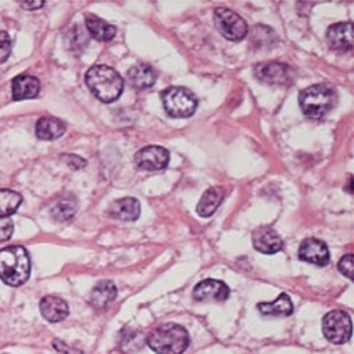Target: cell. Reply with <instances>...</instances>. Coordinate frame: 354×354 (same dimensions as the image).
<instances>
[{
  "label": "cell",
  "mask_w": 354,
  "mask_h": 354,
  "mask_svg": "<svg viewBox=\"0 0 354 354\" xmlns=\"http://www.w3.org/2000/svg\"><path fill=\"white\" fill-rule=\"evenodd\" d=\"M116 286L111 281L100 282L91 292V305L95 309L105 310L116 299Z\"/></svg>",
  "instance_id": "obj_18"
},
{
  "label": "cell",
  "mask_w": 354,
  "mask_h": 354,
  "mask_svg": "<svg viewBox=\"0 0 354 354\" xmlns=\"http://www.w3.org/2000/svg\"><path fill=\"white\" fill-rule=\"evenodd\" d=\"M255 75L259 81L270 85H289L293 82V73L290 67L277 62L257 66Z\"/></svg>",
  "instance_id": "obj_8"
},
{
  "label": "cell",
  "mask_w": 354,
  "mask_h": 354,
  "mask_svg": "<svg viewBox=\"0 0 354 354\" xmlns=\"http://www.w3.org/2000/svg\"><path fill=\"white\" fill-rule=\"evenodd\" d=\"M189 344L187 330L176 323L162 324L147 337V346L158 354H183Z\"/></svg>",
  "instance_id": "obj_3"
},
{
  "label": "cell",
  "mask_w": 354,
  "mask_h": 354,
  "mask_svg": "<svg viewBox=\"0 0 354 354\" xmlns=\"http://www.w3.org/2000/svg\"><path fill=\"white\" fill-rule=\"evenodd\" d=\"M12 91L15 101L36 98L40 91V81L32 75H19L12 82Z\"/></svg>",
  "instance_id": "obj_14"
},
{
  "label": "cell",
  "mask_w": 354,
  "mask_h": 354,
  "mask_svg": "<svg viewBox=\"0 0 354 354\" xmlns=\"http://www.w3.org/2000/svg\"><path fill=\"white\" fill-rule=\"evenodd\" d=\"M77 212V204L74 200H62L57 201L54 204V207L51 209V214L57 221H68L74 217Z\"/></svg>",
  "instance_id": "obj_24"
},
{
  "label": "cell",
  "mask_w": 354,
  "mask_h": 354,
  "mask_svg": "<svg viewBox=\"0 0 354 354\" xmlns=\"http://www.w3.org/2000/svg\"><path fill=\"white\" fill-rule=\"evenodd\" d=\"M328 43L332 48L339 51H347L353 48L354 35H353V23H337L328 28L326 33Z\"/></svg>",
  "instance_id": "obj_13"
},
{
  "label": "cell",
  "mask_w": 354,
  "mask_h": 354,
  "mask_svg": "<svg viewBox=\"0 0 354 354\" xmlns=\"http://www.w3.org/2000/svg\"><path fill=\"white\" fill-rule=\"evenodd\" d=\"M258 310L263 316H290L293 313V305L286 293H281L274 302L258 304Z\"/></svg>",
  "instance_id": "obj_21"
},
{
  "label": "cell",
  "mask_w": 354,
  "mask_h": 354,
  "mask_svg": "<svg viewBox=\"0 0 354 354\" xmlns=\"http://www.w3.org/2000/svg\"><path fill=\"white\" fill-rule=\"evenodd\" d=\"M128 80L138 90H146L156 82V73L151 66L140 63L128 71Z\"/></svg>",
  "instance_id": "obj_20"
},
{
  "label": "cell",
  "mask_w": 354,
  "mask_h": 354,
  "mask_svg": "<svg viewBox=\"0 0 354 354\" xmlns=\"http://www.w3.org/2000/svg\"><path fill=\"white\" fill-rule=\"evenodd\" d=\"M339 270L340 272L347 277L350 281H353V271H354V261L353 255H344L339 262Z\"/></svg>",
  "instance_id": "obj_27"
},
{
  "label": "cell",
  "mask_w": 354,
  "mask_h": 354,
  "mask_svg": "<svg viewBox=\"0 0 354 354\" xmlns=\"http://www.w3.org/2000/svg\"><path fill=\"white\" fill-rule=\"evenodd\" d=\"M66 132V124H63L60 120L51 116H46L39 120L36 125V135L39 139L43 140H54L62 138Z\"/></svg>",
  "instance_id": "obj_19"
},
{
  "label": "cell",
  "mask_w": 354,
  "mask_h": 354,
  "mask_svg": "<svg viewBox=\"0 0 354 354\" xmlns=\"http://www.w3.org/2000/svg\"><path fill=\"white\" fill-rule=\"evenodd\" d=\"M21 196L13 190H0V217L12 216L21 204Z\"/></svg>",
  "instance_id": "obj_23"
},
{
  "label": "cell",
  "mask_w": 354,
  "mask_h": 354,
  "mask_svg": "<svg viewBox=\"0 0 354 354\" xmlns=\"http://www.w3.org/2000/svg\"><path fill=\"white\" fill-rule=\"evenodd\" d=\"M109 214L122 221H135L140 216V204L133 197H125L112 203Z\"/></svg>",
  "instance_id": "obj_16"
},
{
  "label": "cell",
  "mask_w": 354,
  "mask_h": 354,
  "mask_svg": "<svg viewBox=\"0 0 354 354\" xmlns=\"http://www.w3.org/2000/svg\"><path fill=\"white\" fill-rule=\"evenodd\" d=\"M12 53V40L6 32H0V64L5 63Z\"/></svg>",
  "instance_id": "obj_25"
},
{
  "label": "cell",
  "mask_w": 354,
  "mask_h": 354,
  "mask_svg": "<svg viewBox=\"0 0 354 354\" xmlns=\"http://www.w3.org/2000/svg\"><path fill=\"white\" fill-rule=\"evenodd\" d=\"M252 244L262 254H277L283 248L281 235L271 227L257 228L252 234Z\"/></svg>",
  "instance_id": "obj_12"
},
{
  "label": "cell",
  "mask_w": 354,
  "mask_h": 354,
  "mask_svg": "<svg viewBox=\"0 0 354 354\" xmlns=\"http://www.w3.org/2000/svg\"><path fill=\"white\" fill-rule=\"evenodd\" d=\"M162 102L165 111L171 118H189L197 108L196 95L183 86L167 88L162 94Z\"/></svg>",
  "instance_id": "obj_5"
},
{
  "label": "cell",
  "mask_w": 354,
  "mask_h": 354,
  "mask_svg": "<svg viewBox=\"0 0 354 354\" xmlns=\"http://www.w3.org/2000/svg\"><path fill=\"white\" fill-rule=\"evenodd\" d=\"M32 262L24 247L13 245L0 250V279L9 286H20L27 282Z\"/></svg>",
  "instance_id": "obj_2"
},
{
  "label": "cell",
  "mask_w": 354,
  "mask_h": 354,
  "mask_svg": "<svg viewBox=\"0 0 354 354\" xmlns=\"http://www.w3.org/2000/svg\"><path fill=\"white\" fill-rule=\"evenodd\" d=\"M170 155L162 146H147L135 155V163L139 169L155 171L163 170L169 165Z\"/></svg>",
  "instance_id": "obj_9"
},
{
  "label": "cell",
  "mask_w": 354,
  "mask_h": 354,
  "mask_svg": "<svg viewBox=\"0 0 354 354\" xmlns=\"http://www.w3.org/2000/svg\"><path fill=\"white\" fill-rule=\"evenodd\" d=\"M193 297L198 302H224L230 297V288L217 279H205L196 285Z\"/></svg>",
  "instance_id": "obj_10"
},
{
  "label": "cell",
  "mask_w": 354,
  "mask_h": 354,
  "mask_svg": "<svg viewBox=\"0 0 354 354\" xmlns=\"http://www.w3.org/2000/svg\"><path fill=\"white\" fill-rule=\"evenodd\" d=\"M13 221L9 217H0V243L8 241L13 234Z\"/></svg>",
  "instance_id": "obj_26"
},
{
  "label": "cell",
  "mask_w": 354,
  "mask_h": 354,
  "mask_svg": "<svg viewBox=\"0 0 354 354\" xmlns=\"http://www.w3.org/2000/svg\"><path fill=\"white\" fill-rule=\"evenodd\" d=\"M40 312L46 320L57 323L64 320L68 316L70 309L64 299L58 297H46L40 302Z\"/></svg>",
  "instance_id": "obj_15"
},
{
  "label": "cell",
  "mask_w": 354,
  "mask_h": 354,
  "mask_svg": "<svg viewBox=\"0 0 354 354\" xmlns=\"http://www.w3.org/2000/svg\"><path fill=\"white\" fill-rule=\"evenodd\" d=\"M85 23L88 32L98 41H111L116 36L115 26L106 23L95 15H86Z\"/></svg>",
  "instance_id": "obj_17"
},
{
  "label": "cell",
  "mask_w": 354,
  "mask_h": 354,
  "mask_svg": "<svg viewBox=\"0 0 354 354\" xmlns=\"http://www.w3.org/2000/svg\"><path fill=\"white\" fill-rule=\"evenodd\" d=\"M337 104V94L332 86L324 84L312 85L299 94V105L310 120H322Z\"/></svg>",
  "instance_id": "obj_4"
},
{
  "label": "cell",
  "mask_w": 354,
  "mask_h": 354,
  "mask_svg": "<svg viewBox=\"0 0 354 354\" xmlns=\"http://www.w3.org/2000/svg\"><path fill=\"white\" fill-rule=\"evenodd\" d=\"M214 19L217 28L225 39L231 41H241L247 37L248 26L240 15L228 9H217L214 12Z\"/></svg>",
  "instance_id": "obj_7"
},
{
  "label": "cell",
  "mask_w": 354,
  "mask_h": 354,
  "mask_svg": "<svg viewBox=\"0 0 354 354\" xmlns=\"http://www.w3.org/2000/svg\"><path fill=\"white\" fill-rule=\"evenodd\" d=\"M85 82L90 91L105 104L116 101L124 91L122 77L108 66H94L88 70Z\"/></svg>",
  "instance_id": "obj_1"
},
{
  "label": "cell",
  "mask_w": 354,
  "mask_h": 354,
  "mask_svg": "<svg viewBox=\"0 0 354 354\" xmlns=\"http://www.w3.org/2000/svg\"><path fill=\"white\" fill-rule=\"evenodd\" d=\"M20 5L26 9H39V8L44 6L43 2H21Z\"/></svg>",
  "instance_id": "obj_29"
},
{
  "label": "cell",
  "mask_w": 354,
  "mask_h": 354,
  "mask_svg": "<svg viewBox=\"0 0 354 354\" xmlns=\"http://www.w3.org/2000/svg\"><path fill=\"white\" fill-rule=\"evenodd\" d=\"M64 158H67V159H66V160H67V165H68L71 169H81V167H84V166L86 165V162L82 160V159L78 158V156H64Z\"/></svg>",
  "instance_id": "obj_28"
},
{
  "label": "cell",
  "mask_w": 354,
  "mask_h": 354,
  "mask_svg": "<svg viewBox=\"0 0 354 354\" xmlns=\"http://www.w3.org/2000/svg\"><path fill=\"white\" fill-rule=\"evenodd\" d=\"M224 198V190L223 187H212L203 194L200 198V203L197 205V213L201 217H210L216 213L218 205L221 204Z\"/></svg>",
  "instance_id": "obj_22"
},
{
  "label": "cell",
  "mask_w": 354,
  "mask_h": 354,
  "mask_svg": "<svg viewBox=\"0 0 354 354\" xmlns=\"http://www.w3.org/2000/svg\"><path fill=\"white\" fill-rule=\"evenodd\" d=\"M353 323L348 313L332 310L323 317V335L333 344H344L351 339Z\"/></svg>",
  "instance_id": "obj_6"
},
{
  "label": "cell",
  "mask_w": 354,
  "mask_h": 354,
  "mask_svg": "<svg viewBox=\"0 0 354 354\" xmlns=\"http://www.w3.org/2000/svg\"><path fill=\"white\" fill-rule=\"evenodd\" d=\"M299 258L305 262L316 265V267H326L330 262V252L328 245L323 241L308 239L301 244Z\"/></svg>",
  "instance_id": "obj_11"
}]
</instances>
